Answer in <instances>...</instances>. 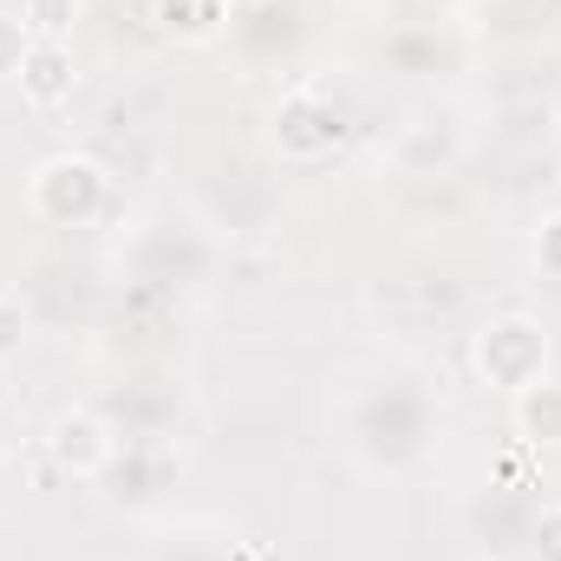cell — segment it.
Segmentation results:
<instances>
[{"label":"cell","mask_w":561,"mask_h":561,"mask_svg":"<svg viewBox=\"0 0 561 561\" xmlns=\"http://www.w3.org/2000/svg\"><path fill=\"white\" fill-rule=\"evenodd\" d=\"M46 450H53V463L66 470V477H105L112 463H118V437H112V424L99 419V412H59L53 431H46Z\"/></svg>","instance_id":"3957f363"},{"label":"cell","mask_w":561,"mask_h":561,"mask_svg":"<svg viewBox=\"0 0 561 561\" xmlns=\"http://www.w3.org/2000/svg\"><path fill=\"white\" fill-rule=\"evenodd\" d=\"M72 92H79L72 46H66V39H33V53H26V66H20V99H26L33 112H59Z\"/></svg>","instance_id":"277c9868"},{"label":"cell","mask_w":561,"mask_h":561,"mask_svg":"<svg viewBox=\"0 0 561 561\" xmlns=\"http://www.w3.org/2000/svg\"><path fill=\"white\" fill-rule=\"evenodd\" d=\"M105 203H112V176H105V163H92L79 150H59V157L33 163V176H26V209L53 229H85L105 216Z\"/></svg>","instance_id":"6da1fadb"},{"label":"cell","mask_w":561,"mask_h":561,"mask_svg":"<svg viewBox=\"0 0 561 561\" xmlns=\"http://www.w3.org/2000/svg\"><path fill=\"white\" fill-rule=\"evenodd\" d=\"M516 431L529 444H561V379H542V386L516 392Z\"/></svg>","instance_id":"52a82bcc"},{"label":"cell","mask_w":561,"mask_h":561,"mask_svg":"<svg viewBox=\"0 0 561 561\" xmlns=\"http://www.w3.org/2000/svg\"><path fill=\"white\" fill-rule=\"evenodd\" d=\"M536 268L549 280H561V209L542 216V229H536Z\"/></svg>","instance_id":"7c38bea8"},{"label":"cell","mask_w":561,"mask_h":561,"mask_svg":"<svg viewBox=\"0 0 561 561\" xmlns=\"http://www.w3.org/2000/svg\"><path fill=\"white\" fill-rule=\"evenodd\" d=\"M20 20L33 26V39H66L79 20V0H20Z\"/></svg>","instance_id":"9c48e42d"},{"label":"cell","mask_w":561,"mask_h":561,"mask_svg":"<svg viewBox=\"0 0 561 561\" xmlns=\"http://www.w3.org/2000/svg\"><path fill=\"white\" fill-rule=\"evenodd\" d=\"M229 7H268V0H229Z\"/></svg>","instance_id":"4fadbf2b"},{"label":"cell","mask_w":561,"mask_h":561,"mask_svg":"<svg viewBox=\"0 0 561 561\" xmlns=\"http://www.w3.org/2000/svg\"><path fill=\"white\" fill-rule=\"evenodd\" d=\"M470 359H477V373H483L496 392L516 399V392H529V386L549 379L556 346H549V327H542V320H529V313H496V320L477 327Z\"/></svg>","instance_id":"7a4b0ae2"},{"label":"cell","mask_w":561,"mask_h":561,"mask_svg":"<svg viewBox=\"0 0 561 561\" xmlns=\"http://www.w3.org/2000/svg\"><path fill=\"white\" fill-rule=\"evenodd\" d=\"M26 340H33V313H26L20 287H0V366H7V359H20V353H26Z\"/></svg>","instance_id":"ba28073f"},{"label":"cell","mask_w":561,"mask_h":561,"mask_svg":"<svg viewBox=\"0 0 561 561\" xmlns=\"http://www.w3.org/2000/svg\"><path fill=\"white\" fill-rule=\"evenodd\" d=\"M333 138H340V118H333V112H327L313 92H294V99H280V112H275V144H280V157L307 163V157H320Z\"/></svg>","instance_id":"5b68a950"},{"label":"cell","mask_w":561,"mask_h":561,"mask_svg":"<svg viewBox=\"0 0 561 561\" xmlns=\"http://www.w3.org/2000/svg\"><path fill=\"white\" fill-rule=\"evenodd\" d=\"M157 13V26L170 33V39H183V46H203V39H216L222 26H229V0H157L150 7Z\"/></svg>","instance_id":"8992f818"},{"label":"cell","mask_w":561,"mask_h":561,"mask_svg":"<svg viewBox=\"0 0 561 561\" xmlns=\"http://www.w3.org/2000/svg\"><path fill=\"white\" fill-rule=\"evenodd\" d=\"M529 561H561V503H542V516L529 529Z\"/></svg>","instance_id":"8fae6325"},{"label":"cell","mask_w":561,"mask_h":561,"mask_svg":"<svg viewBox=\"0 0 561 561\" xmlns=\"http://www.w3.org/2000/svg\"><path fill=\"white\" fill-rule=\"evenodd\" d=\"M26 53H33V26L20 13H0V79H20Z\"/></svg>","instance_id":"30bf717a"}]
</instances>
